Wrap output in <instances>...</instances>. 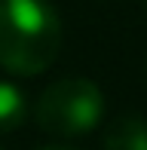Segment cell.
I'll return each mask as SVG.
<instances>
[{
  "label": "cell",
  "instance_id": "7a4b0ae2",
  "mask_svg": "<svg viewBox=\"0 0 147 150\" xmlns=\"http://www.w3.org/2000/svg\"><path fill=\"white\" fill-rule=\"evenodd\" d=\"M104 117V92L86 77H64L46 86L37 98L34 120L55 138L89 135Z\"/></svg>",
  "mask_w": 147,
  "mask_h": 150
},
{
  "label": "cell",
  "instance_id": "5b68a950",
  "mask_svg": "<svg viewBox=\"0 0 147 150\" xmlns=\"http://www.w3.org/2000/svg\"><path fill=\"white\" fill-rule=\"evenodd\" d=\"M40 150H77V147H64V144H49V147H40Z\"/></svg>",
  "mask_w": 147,
  "mask_h": 150
},
{
  "label": "cell",
  "instance_id": "3957f363",
  "mask_svg": "<svg viewBox=\"0 0 147 150\" xmlns=\"http://www.w3.org/2000/svg\"><path fill=\"white\" fill-rule=\"evenodd\" d=\"M104 150H147V120L119 117L104 132Z\"/></svg>",
  "mask_w": 147,
  "mask_h": 150
},
{
  "label": "cell",
  "instance_id": "6da1fadb",
  "mask_svg": "<svg viewBox=\"0 0 147 150\" xmlns=\"http://www.w3.org/2000/svg\"><path fill=\"white\" fill-rule=\"evenodd\" d=\"M61 49V22L46 0H0V67L37 77Z\"/></svg>",
  "mask_w": 147,
  "mask_h": 150
},
{
  "label": "cell",
  "instance_id": "8992f818",
  "mask_svg": "<svg viewBox=\"0 0 147 150\" xmlns=\"http://www.w3.org/2000/svg\"><path fill=\"white\" fill-rule=\"evenodd\" d=\"M0 150H3V147H0Z\"/></svg>",
  "mask_w": 147,
  "mask_h": 150
},
{
  "label": "cell",
  "instance_id": "52a82bcc",
  "mask_svg": "<svg viewBox=\"0 0 147 150\" xmlns=\"http://www.w3.org/2000/svg\"><path fill=\"white\" fill-rule=\"evenodd\" d=\"M144 3H147V0H144Z\"/></svg>",
  "mask_w": 147,
  "mask_h": 150
},
{
  "label": "cell",
  "instance_id": "277c9868",
  "mask_svg": "<svg viewBox=\"0 0 147 150\" xmlns=\"http://www.w3.org/2000/svg\"><path fill=\"white\" fill-rule=\"evenodd\" d=\"M28 117V98L16 83L0 80V132L18 129Z\"/></svg>",
  "mask_w": 147,
  "mask_h": 150
}]
</instances>
